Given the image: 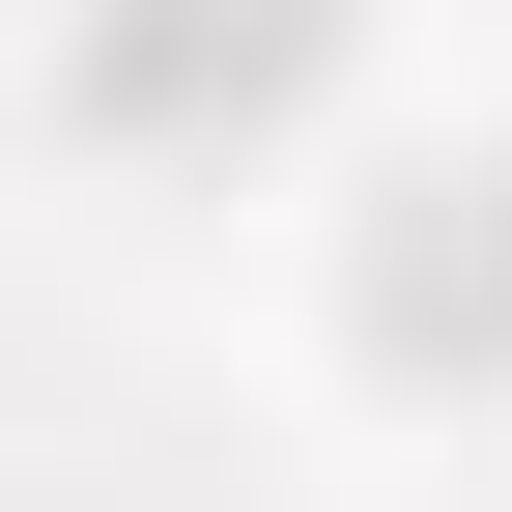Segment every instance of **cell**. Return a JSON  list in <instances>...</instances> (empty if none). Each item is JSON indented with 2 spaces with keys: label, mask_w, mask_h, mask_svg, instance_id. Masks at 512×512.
Returning a JSON list of instances; mask_svg holds the SVG:
<instances>
[{
  "label": "cell",
  "mask_w": 512,
  "mask_h": 512,
  "mask_svg": "<svg viewBox=\"0 0 512 512\" xmlns=\"http://www.w3.org/2000/svg\"><path fill=\"white\" fill-rule=\"evenodd\" d=\"M399 342H512V171H484V228H399Z\"/></svg>",
  "instance_id": "obj_1"
}]
</instances>
